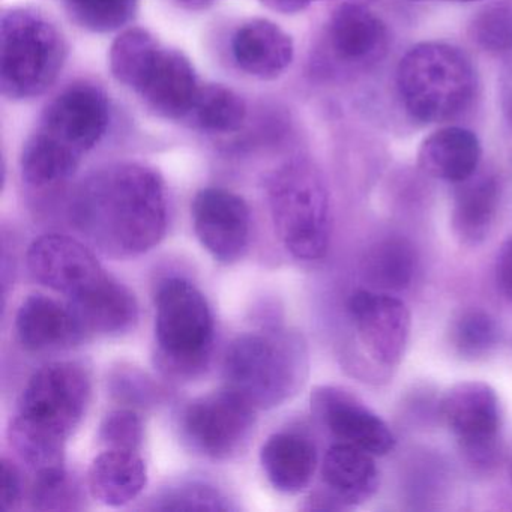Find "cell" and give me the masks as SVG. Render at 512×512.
<instances>
[{
    "mask_svg": "<svg viewBox=\"0 0 512 512\" xmlns=\"http://www.w3.org/2000/svg\"><path fill=\"white\" fill-rule=\"evenodd\" d=\"M70 214L77 229L107 256H142L166 235V184L163 176L146 164H110L79 185Z\"/></svg>",
    "mask_w": 512,
    "mask_h": 512,
    "instance_id": "cell-1",
    "label": "cell"
},
{
    "mask_svg": "<svg viewBox=\"0 0 512 512\" xmlns=\"http://www.w3.org/2000/svg\"><path fill=\"white\" fill-rule=\"evenodd\" d=\"M91 400V377L77 362H53L26 383L11 419L13 448L35 472L64 466L65 443Z\"/></svg>",
    "mask_w": 512,
    "mask_h": 512,
    "instance_id": "cell-2",
    "label": "cell"
},
{
    "mask_svg": "<svg viewBox=\"0 0 512 512\" xmlns=\"http://www.w3.org/2000/svg\"><path fill=\"white\" fill-rule=\"evenodd\" d=\"M475 68L451 44L421 43L401 58L397 91L407 115L421 124H442L469 109L476 95Z\"/></svg>",
    "mask_w": 512,
    "mask_h": 512,
    "instance_id": "cell-3",
    "label": "cell"
},
{
    "mask_svg": "<svg viewBox=\"0 0 512 512\" xmlns=\"http://www.w3.org/2000/svg\"><path fill=\"white\" fill-rule=\"evenodd\" d=\"M68 44L55 22L35 8L5 11L0 20V89L8 100L28 101L55 85Z\"/></svg>",
    "mask_w": 512,
    "mask_h": 512,
    "instance_id": "cell-4",
    "label": "cell"
},
{
    "mask_svg": "<svg viewBox=\"0 0 512 512\" xmlns=\"http://www.w3.org/2000/svg\"><path fill=\"white\" fill-rule=\"evenodd\" d=\"M226 388L259 409L280 406L298 391L307 373V352L284 332H251L236 338L224 356Z\"/></svg>",
    "mask_w": 512,
    "mask_h": 512,
    "instance_id": "cell-5",
    "label": "cell"
},
{
    "mask_svg": "<svg viewBox=\"0 0 512 512\" xmlns=\"http://www.w3.org/2000/svg\"><path fill=\"white\" fill-rule=\"evenodd\" d=\"M269 209L284 248L304 262L322 259L331 238L329 196L307 161H290L269 176Z\"/></svg>",
    "mask_w": 512,
    "mask_h": 512,
    "instance_id": "cell-6",
    "label": "cell"
},
{
    "mask_svg": "<svg viewBox=\"0 0 512 512\" xmlns=\"http://www.w3.org/2000/svg\"><path fill=\"white\" fill-rule=\"evenodd\" d=\"M214 316L203 293L188 280L170 277L155 293L158 362L176 377L202 373L214 346Z\"/></svg>",
    "mask_w": 512,
    "mask_h": 512,
    "instance_id": "cell-7",
    "label": "cell"
},
{
    "mask_svg": "<svg viewBox=\"0 0 512 512\" xmlns=\"http://www.w3.org/2000/svg\"><path fill=\"white\" fill-rule=\"evenodd\" d=\"M256 407L232 389L196 398L185 407L182 434L194 451L227 460L242 451L256 425Z\"/></svg>",
    "mask_w": 512,
    "mask_h": 512,
    "instance_id": "cell-8",
    "label": "cell"
},
{
    "mask_svg": "<svg viewBox=\"0 0 512 512\" xmlns=\"http://www.w3.org/2000/svg\"><path fill=\"white\" fill-rule=\"evenodd\" d=\"M442 415L470 464L488 470L502 454L500 406L496 391L487 383L461 382L442 400Z\"/></svg>",
    "mask_w": 512,
    "mask_h": 512,
    "instance_id": "cell-9",
    "label": "cell"
},
{
    "mask_svg": "<svg viewBox=\"0 0 512 512\" xmlns=\"http://www.w3.org/2000/svg\"><path fill=\"white\" fill-rule=\"evenodd\" d=\"M109 125V98L100 86L82 80L47 104L37 130L83 158L103 140Z\"/></svg>",
    "mask_w": 512,
    "mask_h": 512,
    "instance_id": "cell-10",
    "label": "cell"
},
{
    "mask_svg": "<svg viewBox=\"0 0 512 512\" xmlns=\"http://www.w3.org/2000/svg\"><path fill=\"white\" fill-rule=\"evenodd\" d=\"M32 277L70 299L91 292L110 277L82 242L59 233L40 236L28 250Z\"/></svg>",
    "mask_w": 512,
    "mask_h": 512,
    "instance_id": "cell-11",
    "label": "cell"
},
{
    "mask_svg": "<svg viewBox=\"0 0 512 512\" xmlns=\"http://www.w3.org/2000/svg\"><path fill=\"white\" fill-rule=\"evenodd\" d=\"M356 335L380 367H397L409 343V308L403 301L373 290H356L347 302Z\"/></svg>",
    "mask_w": 512,
    "mask_h": 512,
    "instance_id": "cell-12",
    "label": "cell"
},
{
    "mask_svg": "<svg viewBox=\"0 0 512 512\" xmlns=\"http://www.w3.org/2000/svg\"><path fill=\"white\" fill-rule=\"evenodd\" d=\"M194 232L217 262H238L248 250L251 214L245 200L224 188H203L191 205Z\"/></svg>",
    "mask_w": 512,
    "mask_h": 512,
    "instance_id": "cell-13",
    "label": "cell"
},
{
    "mask_svg": "<svg viewBox=\"0 0 512 512\" xmlns=\"http://www.w3.org/2000/svg\"><path fill=\"white\" fill-rule=\"evenodd\" d=\"M311 407L340 442L364 449L374 457L394 451L397 439L389 425L350 392L322 386L313 392Z\"/></svg>",
    "mask_w": 512,
    "mask_h": 512,
    "instance_id": "cell-14",
    "label": "cell"
},
{
    "mask_svg": "<svg viewBox=\"0 0 512 512\" xmlns=\"http://www.w3.org/2000/svg\"><path fill=\"white\" fill-rule=\"evenodd\" d=\"M199 89L190 59L179 50L163 47L137 95L160 118L181 121L190 115Z\"/></svg>",
    "mask_w": 512,
    "mask_h": 512,
    "instance_id": "cell-15",
    "label": "cell"
},
{
    "mask_svg": "<svg viewBox=\"0 0 512 512\" xmlns=\"http://www.w3.org/2000/svg\"><path fill=\"white\" fill-rule=\"evenodd\" d=\"M16 332L29 352L70 349L88 337L70 305L44 295H31L22 302Z\"/></svg>",
    "mask_w": 512,
    "mask_h": 512,
    "instance_id": "cell-16",
    "label": "cell"
},
{
    "mask_svg": "<svg viewBox=\"0 0 512 512\" xmlns=\"http://www.w3.org/2000/svg\"><path fill=\"white\" fill-rule=\"evenodd\" d=\"M329 49L344 64L376 62L388 49V29L379 16L358 2H344L329 19Z\"/></svg>",
    "mask_w": 512,
    "mask_h": 512,
    "instance_id": "cell-17",
    "label": "cell"
},
{
    "mask_svg": "<svg viewBox=\"0 0 512 512\" xmlns=\"http://www.w3.org/2000/svg\"><path fill=\"white\" fill-rule=\"evenodd\" d=\"M232 56L239 70L259 80H275L292 65V38L271 20L242 23L232 38Z\"/></svg>",
    "mask_w": 512,
    "mask_h": 512,
    "instance_id": "cell-18",
    "label": "cell"
},
{
    "mask_svg": "<svg viewBox=\"0 0 512 512\" xmlns=\"http://www.w3.org/2000/svg\"><path fill=\"white\" fill-rule=\"evenodd\" d=\"M482 149L472 131L446 127L422 142L418 163L422 172L440 181L460 184L475 175Z\"/></svg>",
    "mask_w": 512,
    "mask_h": 512,
    "instance_id": "cell-19",
    "label": "cell"
},
{
    "mask_svg": "<svg viewBox=\"0 0 512 512\" xmlns=\"http://www.w3.org/2000/svg\"><path fill=\"white\" fill-rule=\"evenodd\" d=\"M148 484V469L136 451L104 449L88 470L91 496L106 506L127 505L139 497Z\"/></svg>",
    "mask_w": 512,
    "mask_h": 512,
    "instance_id": "cell-20",
    "label": "cell"
},
{
    "mask_svg": "<svg viewBox=\"0 0 512 512\" xmlns=\"http://www.w3.org/2000/svg\"><path fill=\"white\" fill-rule=\"evenodd\" d=\"M86 335H119L130 331L139 319L133 293L109 277L91 292L68 301Z\"/></svg>",
    "mask_w": 512,
    "mask_h": 512,
    "instance_id": "cell-21",
    "label": "cell"
},
{
    "mask_svg": "<svg viewBox=\"0 0 512 512\" xmlns=\"http://www.w3.org/2000/svg\"><path fill=\"white\" fill-rule=\"evenodd\" d=\"M373 457L370 452L343 442L335 443L326 452L323 484L346 508L370 499L379 488V470Z\"/></svg>",
    "mask_w": 512,
    "mask_h": 512,
    "instance_id": "cell-22",
    "label": "cell"
},
{
    "mask_svg": "<svg viewBox=\"0 0 512 512\" xmlns=\"http://www.w3.org/2000/svg\"><path fill=\"white\" fill-rule=\"evenodd\" d=\"M260 463L275 490L301 493L316 472V446L302 434L281 431L272 434L262 446Z\"/></svg>",
    "mask_w": 512,
    "mask_h": 512,
    "instance_id": "cell-23",
    "label": "cell"
},
{
    "mask_svg": "<svg viewBox=\"0 0 512 512\" xmlns=\"http://www.w3.org/2000/svg\"><path fill=\"white\" fill-rule=\"evenodd\" d=\"M500 188L491 175H473L457 184L451 224L461 244H481L490 235L499 209Z\"/></svg>",
    "mask_w": 512,
    "mask_h": 512,
    "instance_id": "cell-24",
    "label": "cell"
},
{
    "mask_svg": "<svg viewBox=\"0 0 512 512\" xmlns=\"http://www.w3.org/2000/svg\"><path fill=\"white\" fill-rule=\"evenodd\" d=\"M82 163V157L35 131L23 146L20 157L22 176L35 188L52 187L68 181Z\"/></svg>",
    "mask_w": 512,
    "mask_h": 512,
    "instance_id": "cell-25",
    "label": "cell"
},
{
    "mask_svg": "<svg viewBox=\"0 0 512 512\" xmlns=\"http://www.w3.org/2000/svg\"><path fill=\"white\" fill-rule=\"evenodd\" d=\"M163 46L143 28L124 29L110 47V71L116 82L139 91Z\"/></svg>",
    "mask_w": 512,
    "mask_h": 512,
    "instance_id": "cell-26",
    "label": "cell"
},
{
    "mask_svg": "<svg viewBox=\"0 0 512 512\" xmlns=\"http://www.w3.org/2000/svg\"><path fill=\"white\" fill-rule=\"evenodd\" d=\"M244 98L224 85L200 86L188 119L197 130L208 134L238 133L247 121Z\"/></svg>",
    "mask_w": 512,
    "mask_h": 512,
    "instance_id": "cell-27",
    "label": "cell"
},
{
    "mask_svg": "<svg viewBox=\"0 0 512 512\" xmlns=\"http://www.w3.org/2000/svg\"><path fill=\"white\" fill-rule=\"evenodd\" d=\"M415 253L403 239H388L373 248L367 259L371 283L386 290H403L415 274Z\"/></svg>",
    "mask_w": 512,
    "mask_h": 512,
    "instance_id": "cell-28",
    "label": "cell"
},
{
    "mask_svg": "<svg viewBox=\"0 0 512 512\" xmlns=\"http://www.w3.org/2000/svg\"><path fill=\"white\" fill-rule=\"evenodd\" d=\"M140 0H65L68 16L85 31L110 34L130 25Z\"/></svg>",
    "mask_w": 512,
    "mask_h": 512,
    "instance_id": "cell-29",
    "label": "cell"
},
{
    "mask_svg": "<svg viewBox=\"0 0 512 512\" xmlns=\"http://www.w3.org/2000/svg\"><path fill=\"white\" fill-rule=\"evenodd\" d=\"M476 47L491 55L512 52V0L493 2L479 10L469 25Z\"/></svg>",
    "mask_w": 512,
    "mask_h": 512,
    "instance_id": "cell-30",
    "label": "cell"
},
{
    "mask_svg": "<svg viewBox=\"0 0 512 512\" xmlns=\"http://www.w3.org/2000/svg\"><path fill=\"white\" fill-rule=\"evenodd\" d=\"M80 490L64 466L35 472L31 505L37 511H73L80 508Z\"/></svg>",
    "mask_w": 512,
    "mask_h": 512,
    "instance_id": "cell-31",
    "label": "cell"
},
{
    "mask_svg": "<svg viewBox=\"0 0 512 512\" xmlns=\"http://www.w3.org/2000/svg\"><path fill=\"white\" fill-rule=\"evenodd\" d=\"M499 325L485 311H467L452 328V344L463 358L487 356L499 343Z\"/></svg>",
    "mask_w": 512,
    "mask_h": 512,
    "instance_id": "cell-32",
    "label": "cell"
},
{
    "mask_svg": "<svg viewBox=\"0 0 512 512\" xmlns=\"http://www.w3.org/2000/svg\"><path fill=\"white\" fill-rule=\"evenodd\" d=\"M151 509L158 511H230L227 497L212 485L184 482L167 488L152 500Z\"/></svg>",
    "mask_w": 512,
    "mask_h": 512,
    "instance_id": "cell-33",
    "label": "cell"
},
{
    "mask_svg": "<svg viewBox=\"0 0 512 512\" xmlns=\"http://www.w3.org/2000/svg\"><path fill=\"white\" fill-rule=\"evenodd\" d=\"M143 439L145 428L142 418L131 409L113 410L100 427V440L106 449L139 452Z\"/></svg>",
    "mask_w": 512,
    "mask_h": 512,
    "instance_id": "cell-34",
    "label": "cell"
},
{
    "mask_svg": "<svg viewBox=\"0 0 512 512\" xmlns=\"http://www.w3.org/2000/svg\"><path fill=\"white\" fill-rule=\"evenodd\" d=\"M23 485L22 476L13 461L2 460V511H14L22 502Z\"/></svg>",
    "mask_w": 512,
    "mask_h": 512,
    "instance_id": "cell-35",
    "label": "cell"
},
{
    "mask_svg": "<svg viewBox=\"0 0 512 512\" xmlns=\"http://www.w3.org/2000/svg\"><path fill=\"white\" fill-rule=\"evenodd\" d=\"M497 284L503 295L512 301V239L503 245L497 257L496 265Z\"/></svg>",
    "mask_w": 512,
    "mask_h": 512,
    "instance_id": "cell-36",
    "label": "cell"
},
{
    "mask_svg": "<svg viewBox=\"0 0 512 512\" xmlns=\"http://www.w3.org/2000/svg\"><path fill=\"white\" fill-rule=\"evenodd\" d=\"M268 10L280 14H298L307 10L313 0H260Z\"/></svg>",
    "mask_w": 512,
    "mask_h": 512,
    "instance_id": "cell-37",
    "label": "cell"
},
{
    "mask_svg": "<svg viewBox=\"0 0 512 512\" xmlns=\"http://www.w3.org/2000/svg\"><path fill=\"white\" fill-rule=\"evenodd\" d=\"M178 7L188 11H203L217 2V0H173Z\"/></svg>",
    "mask_w": 512,
    "mask_h": 512,
    "instance_id": "cell-38",
    "label": "cell"
},
{
    "mask_svg": "<svg viewBox=\"0 0 512 512\" xmlns=\"http://www.w3.org/2000/svg\"><path fill=\"white\" fill-rule=\"evenodd\" d=\"M446 2H455V4H469V2H476V0H446Z\"/></svg>",
    "mask_w": 512,
    "mask_h": 512,
    "instance_id": "cell-39",
    "label": "cell"
},
{
    "mask_svg": "<svg viewBox=\"0 0 512 512\" xmlns=\"http://www.w3.org/2000/svg\"><path fill=\"white\" fill-rule=\"evenodd\" d=\"M511 475H512V463H511Z\"/></svg>",
    "mask_w": 512,
    "mask_h": 512,
    "instance_id": "cell-40",
    "label": "cell"
}]
</instances>
